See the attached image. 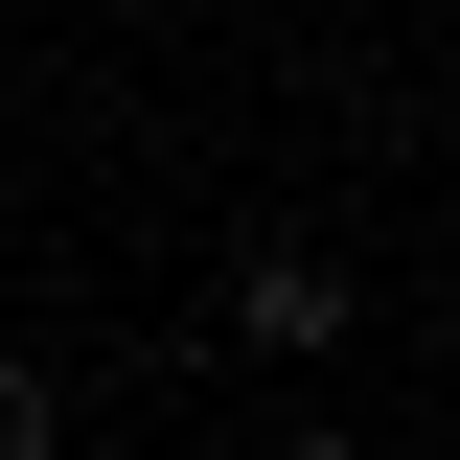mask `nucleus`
Returning a JSON list of instances; mask_svg holds the SVG:
<instances>
[{
	"instance_id": "nucleus-1",
	"label": "nucleus",
	"mask_w": 460,
	"mask_h": 460,
	"mask_svg": "<svg viewBox=\"0 0 460 460\" xmlns=\"http://www.w3.org/2000/svg\"><path fill=\"white\" fill-rule=\"evenodd\" d=\"M230 345H277V368L345 345V277H323V253H253V277H230Z\"/></svg>"
},
{
	"instance_id": "nucleus-2",
	"label": "nucleus",
	"mask_w": 460,
	"mask_h": 460,
	"mask_svg": "<svg viewBox=\"0 0 460 460\" xmlns=\"http://www.w3.org/2000/svg\"><path fill=\"white\" fill-rule=\"evenodd\" d=\"M0 460H69V392L23 368V345H0Z\"/></svg>"
},
{
	"instance_id": "nucleus-3",
	"label": "nucleus",
	"mask_w": 460,
	"mask_h": 460,
	"mask_svg": "<svg viewBox=\"0 0 460 460\" xmlns=\"http://www.w3.org/2000/svg\"><path fill=\"white\" fill-rule=\"evenodd\" d=\"M277 460H368V438H277Z\"/></svg>"
}]
</instances>
